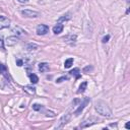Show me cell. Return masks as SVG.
Instances as JSON below:
<instances>
[{"label":"cell","instance_id":"15","mask_svg":"<svg viewBox=\"0 0 130 130\" xmlns=\"http://www.w3.org/2000/svg\"><path fill=\"white\" fill-rule=\"evenodd\" d=\"M69 73H70L71 75H74L76 79L80 78V76H81V75H80V73H79V69H78V68H74V69H73V70H71Z\"/></svg>","mask_w":130,"mask_h":130},{"label":"cell","instance_id":"18","mask_svg":"<svg viewBox=\"0 0 130 130\" xmlns=\"http://www.w3.org/2000/svg\"><path fill=\"white\" fill-rule=\"evenodd\" d=\"M32 109L35 111H42L44 108H43V106H41L39 104H35V105H32Z\"/></svg>","mask_w":130,"mask_h":130},{"label":"cell","instance_id":"12","mask_svg":"<svg viewBox=\"0 0 130 130\" xmlns=\"http://www.w3.org/2000/svg\"><path fill=\"white\" fill-rule=\"evenodd\" d=\"M63 28H64L63 24H61V23H58V24H56V25L53 27V32H54L55 35H59L60 32H62Z\"/></svg>","mask_w":130,"mask_h":130},{"label":"cell","instance_id":"9","mask_svg":"<svg viewBox=\"0 0 130 130\" xmlns=\"http://www.w3.org/2000/svg\"><path fill=\"white\" fill-rule=\"evenodd\" d=\"M76 35H67L65 37H63V40L68 43V44H74L76 42Z\"/></svg>","mask_w":130,"mask_h":130},{"label":"cell","instance_id":"29","mask_svg":"<svg viewBox=\"0 0 130 130\" xmlns=\"http://www.w3.org/2000/svg\"><path fill=\"white\" fill-rule=\"evenodd\" d=\"M125 127H126L127 129H129V128H130V124H129V122H127V123H126V125H125Z\"/></svg>","mask_w":130,"mask_h":130},{"label":"cell","instance_id":"10","mask_svg":"<svg viewBox=\"0 0 130 130\" xmlns=\"http://www.w3.org/2000/svg\"><path fill=\"white\" fill-rule=\"evenodd\" d=\"M39 70H40L41 72H48V71L50 70V66H49L48 63H45V62L40 63V64H39Z\"/></svg>","mask_w":130,"mask_h":130},{"label":"cell","instance_id":"25","mask_svg":"<svg viewBox=\"0 0 130 130\" xmlns=\"http://www.w3.org/2000/svg\"><path fill=\"white\" fill-rule=\"evenodd\" d=\"M109 39H110V36H106V37H104L103 38V40H102V42L105 44V43H107L108 41H109Z\"/></svg>","mask_w":130,"mask_h":130},{"label":"cell","instance_id":"16","mask_svg":"<svg viewBox=\"0 0 130 130\" xmlns=\"http://www.w3.org/2000/svg\"><path fill=\"white\" fill-rule=\"evenodd\" d=\"M72 64H73V58H68L64 62V67L65 68H70L72 66Z\"/></svg>","mask_w":130,"mask_h":130},{"label":"cell","instance_id":"14","mask_svg":"<svg viewBox=\"0 0 130 130\" xmlns=\"http://www.w3.org/2000/svg\"><path fill=\"white\" fill-rule=\"evenodd\" d=\"M86 86H87V82H86V81H83V82L80 84V86H79V88H78V90H77V93H82V92H84V90L86 89Z\"/></svg>","mask_w":130,"mask_h":130},{"label":"cell","instance_id":"3","mask_svg":"<svg viewBox=\"0 0 130 130\" xmlns=\"http://www.w3.org/2000/svg\"><path fill=\"white\" fill-rule=\"evenodd\" d=\"M70 118H71V115L69 114V113H67V114H65V115H63L62 116V118L59 120V122H58V124L56 125V129H61V128H63L68 122H69V120H70Z\"/></svg>","mask_w":130,"mask_h":130},{"label":"cell","instance_id":"8","mask_svg":"<svg viewBox=\"0 0 130 130\" xmlns=\"http://www.w3.org/2000/svg\"><path fill=\"white\" fill-rule=\"evenodd\" d=\"M6 45L8 47H12V46H15L17 43H18V37H15V36H11V37H8L5 41Z\"/></svg>","mask_w":130,"mask_h":130},{"label":"cell","instance_id":"1","mask_svg":"<svg viewBox=\"0 0 130 130\" xmlns=\"http://www.w3.org/2000/svg\"><path fill=\"white\" fill-rule=\"evenodd\" d=\"M94 109L100 115H102L106 118L112 117V111L104 101H96L94 103Z\"/></svg>","mask_w":130,"mask_h":130},{"label":"cell","instance_id":"19","mask_svg":"<svg viewBox=\"0 0 130 130\" xmlns=\"http://www.w3.org/2000/svg\"><path fill=\"white\" fill-rule=\"evenodd\" d=\"M70 18V16L68 15V14H66V15H63L62 17H60L59 19H58V23H60L61 21H63V20H68Z\"/></svg>","mask_w":130,"mask_h":130},{"label":"cell","instance_id":"21","mask_svg":"<svg viewBox=\"0 0 130 130\" xmlns=\"http://www.w3.org/2000/svg\"><path fill=\"white\" fill-rule=\"evenodd\" d=\"M67 79H68V76H62V77L58 78V79L56 80V82H57V83H60V82H62L63 80H67Z\"/></svg>","mask_w":130,"mask_h":130},{"label":"cell","instance_id":"4","mask_svg":"<svg viewBox=\"0 0 130 130\" xmlns=\"http://www.w3.org/2000/svg\"><path fill=\"white\" fill-rule=\"evenodd\" d=\"M89 103V98H84L83 99V101H82V103L78 106V108L75 110V112H74V114H75V116H78L81 112H82V110L85 108V106L87 105Z\"/></svg>","mask_w":130,"mask_h":130},{"label":"cell","instance_id":"11","mask_svg":"<svg viewBox=\"0 0 130 130\" xmlns=\"http://www.w3.org/2000/svg\"><path fill=\"white\" fill-rule=\"evenodd\" d=\"M23 90H24L26 93H28L29 95H35V93H36V88H35L34 86L25 85V86L23 87Z\"/></svg>","mask_w":130,"mask_h":130},{"label":"cell","instance_id":"22","mask_svg":"<svg viewBox=\"0 0 130 130\" xmlns=\"http://www.w3.org/2000/svg\"><path fill=\"white\" fill-rule=\"evenodd\" d=\"M46 116L47 117H55V113L51 111H46Z\"/></svg>","mask_w":130,"mask_h":130},{"label":"cell","instance_id":"2","mask_svg":"<svg viewBox=\"0 0 130 130\" xmlns=\"http://www.w3.org/2000/svg\"><path fill=\"white\" fill-rule=\"evenodd\" d=\"M100 121V119L98 118V117H94V116H91V117H89V118H87V119H85L80 125H79V127L80 128H87V127H89V126H92L93 124H95V123H98Z\"/></svg>","mask_w":130,"mask_h":130},{"label":"cell","instance_id":"24","mask_svg":"<svg viewBox=\"0 0 130 130\" xmlns=\"http://www.w3.org/2000/svg\"><path fill=\"white\" fill-rule=\"evenodd\" d=\"M16 64H17V66H22V65H23V60L17 59V60H16Z\"/></svg>","mask_w":130,"mask_h":130},{"label":"cell","instance_id":"7","mask_svg":"<svg viewBox=\"0 0 130 130\" xmlns=\"http://www.w3.org/2000/svg\"><path fill=\"white\" fill-rule=\"evenodd\" d=\"M21 14L24 15L25 17H38L39 16V12L34 11V10H29V9L21 10Z\"/></svg>","mask_w":130,"mask_h":130},{"label":"cell","instance_id":"13","mask_svg":"<svg viewBox=\"0 0 130 130\" xmlns=\"http://www.w3.org/2000/svg\"><path fill=\"white\" fill-rule=\"evenodd\" d=\"M28 77H29V79H30V82L31 83H38V81H39V77L35 74V73H29L28 74Z\"/></svg>","mask_w":130,"mask_h":130},{"label":"cell","instance_id":"28","mask_svg":"<svg viewBox=\"0 0 130 130\" xmlns=\"http://www.w3.org/2000/svg\"><path fill=\"white\" fill-rule=\"evenodd\" d=\"M17 2H19V3H25V2H27V0H16Z\"/></svg>","mask_w":130,"mask_h":130},{"label":"cell","instance_id":"23","mask_svg":"<svg viewBox=\"0 0 130 130\" xmlns=\"http://www.w3.org/2000/svg\"><path fill=\"white\" fill-rule=\"evenodd\" d=\"M0 70L3 72V74H6V72H7V71H6V70H7L6 67H5L3 64H1V63H0Z\"/></svg>","mask_w":130,"mask_h":130},{"label":"cell","instance_id":"6","mask_svg":"<svg viewBox=\"0 0 130 130\" xmlns=\"http://www.w3.org/2000/svg\"><path fill=\"white\" fill-rule=\"evenodd\" d=\"M9 25H10V19L3 15H0V29L9 27Z\"/></svg>","mask_w":130,"mask_h":130},{"label":"cell","instance_id":"5","mask_svg":"<svg viewBox=\"0 0 130 130\" xmlns=\"http://www.w3.org/2000/svg\"><path fill=\"white\" fill-rule=\"evenodd\" d=\"M47 32H49V26L46 24H40L37 26V34L39 36H44Z\"/></svg>","mask_w":130,"mask_h":130},{"label":"cell","instance_id":"26","mask_svg":"<svg viewBox=\"0 0 130 130\" xmlns=\"http://www.w3.org/2000/svg\"><path fill=\"white\" fill-rule=\"evenodd\" d=\"M0 49H2V50H4V41L0 38Z\"/></svg>","mask_w":130,"mask_h":130},{"label":"cell","instance_id":"20","mask_svg":"<svg viewBox=\"0 0 130 130\" xmlns=\"http://www.w3.org/2000/svg\"><path fill=\"white\" fill-rule=\"evenodd\" d=\"M27 50H29V51H31V50H36L37 48H38V46L36 45V44H29V45H27Z\"/></svg>","mask_w":130,"mask_h":130},{"label":"cell","instance_id":"27","mask_svg":"<svg viewBox=\"0 0 130 130\" xmlns=\"http://www.w3.org/2000/svg\"><path fill=\"white\" fill-rule=\"evenodd\" d=\"M91 68H92V67H89V66H87V67H85V68H84V70H83V71H84V72H86V71H88V70H90Z\"/></svg>","mask_w":130,"mask_h":130},{"label":"cell","instance_id":"17","mask_svg":"<svg viewBox=\"0 0 130 130\" xmlns=\"http://www.w3.org/2000/svg\"><path fill=\"white\" fill-rule=\"evenodd\" d=\"M13 32H15V34H17V35H21V34H24L25 31H23L21 28H19L18 26H16V27L13 28Z\"/></svg>","mask_w":130,"mask_h":130}]
</instances>
